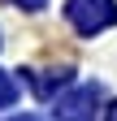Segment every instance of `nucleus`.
<instances>
[{
	"instance_id": "obj_3",
	"label": "nucleus",
	"mask_w": 117,
	"mask_h": 121,
	"mask_svg": "<svg viewBox=\"0 0 117 121\" xmlns=\"http://www.w3.org/2000/svg\"><path fill=\"white\" fill-rule=\"evenodd\" d=\"M4 104H13V82H9V73H0V108Z\"/></svg>"
},
{
	"instance_id": "obj_1",
	"label": "nucleus",
	"mask_w": 117,
	"mask_h": 121,
	"mask_svg": "<svg viewBox=\"0 0 117 121\" xmlns=\"http://www.w3.org/2000/svg\"><path fill=\"white\" fill-rule=\"evenodd\" d=\"M65 17L78 26V35H95V30L117 22V9H113V0H69Z\"/></svg>"
},
{
	"instance_id": "obj_4",
	"label": "nucleus",
	"mask_w": 117,
	"mask_h": 121,
	"mask_svg": "<svg viewBox=\"0 0 117 121\" xmlns=\"http://www.w3.org/2000/svg\"><path fill=\"white\" fill-rule=\"evenodd\" d=\"M13 4H22V9H39V4H48V0H13Z\"/></svg>"
},
{
	"instance_id": "obj_2",
	"label": "nucleus",
	"mask_w": 117,
	"mask_h": 121,
	"mask_svg": "<svg viewBox=\"0 0 117 121\" xmlns=\"http://www.w3.org/2000/svg\"><path fill=\"white\" fill-rule=\"evenodd\" d=\"M95 104H100V86L87 82L56 99V121H95Z\"/></svg>"
},
{
	"instance_id": "obj_5",
	"label": "nucleus",
	"mask_w": 117,
	"mask_h": 121,
	"mask_svg": "<svg viewBox=\"0 0 117 121\" xmlns=\"http://www.w3.org/2000/svg\"><path fill=\"white\" fill-rule=\"evenodd\" d=\"M104 121H117V104H108V112H104Z\"/></svg>"
}]
</instances>
